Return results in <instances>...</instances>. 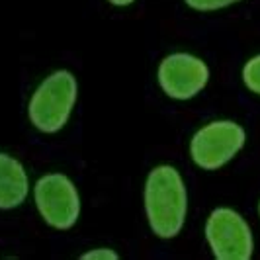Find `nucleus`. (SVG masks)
<instances>
[{"label":"nucleus","mask_w":260,"mask_h":260,"mask_svg":"<svg viewBox=\"0 0 260 260\" xmlns=\"http://www.w3.org/2000/svg\"><path fill=\"white\" fill-rule=\"evenodd\" d=\"M188 209V194L182 176L169 165L149 172L145 184V211L153 233L172 239L180 233Z\"/></svg>","instance_id":"1"},{"label":"nucleus","mask_w":260,"mask_h":260,"mask_svg":"<svg viewBox=\"0 0 260 260\" xmlns=\"http://www.w3.org/2000/svg\"><path fill=\"white\" fill-rule=\"evenodd\" d=\"M77 102V80L69 71L45 78L29 100V119L43 133H55L67 123Z\"/></svg>","instance_id":"2"},{"label":"nucleus","mask_w":260,"mask_h":260,"mask_svg":"<svg viewBox=\"0 0 260 260\" xmlns=\"http://www.w3.org/2000/svg\"><path fill=\"white\" fill-rule=\"evenodd\" d=\"M245 137V129L235 121H211L192 137V160L204 170L221 169L243 149Z\"/></svg>","instance_id":"3"},{"label":"nucleus","mask_w":260,"mask_h":260,"mask_svg":"<svg viewBox=\"0 0 260 260\" xmlns=\"http://www.w3.org/2000/svg\"><path fill=\"white\" fill-rule=\"evenodd\" d=\"M206 239L217 260H248L252 256V233L248 223L231 208L211 211L206 223Z\"/></svg>","instance_id":"4"},{"label":"nucleus","mask_w":260,"mask_h":260,"mask_svg":"<svg viewBox=\"0 0 260 260\" xmlns=\"http://www.w3.org/2000/svg\"><path fill=\"white\" fill-rule=\"evenodd\" d=\"M36 204L47 225L71 229L80 213V198L65 174H47L36 184Z\"/></svg>","instance_id":"5"},{"label":"nucleus","mask_w":260,"mask_h":260,"mask_svg":"<svg viewBox=\"0 0 260 260\" xmlns=\"http://www.w3.org/2000/svg\"><path fill=\"white\" fill-rule=\"evenodd\" d=\"M158 84L174 100H190L206 88L209 80L208 65L190 53H172L158 67Z\"/></svg>","instance_id":"6"},{"label":"nucleus","mask_w":260,"mask_h":260,"mask_svg":"<svg viewBox=\"0 0 260 260\" xmlns=\"http://www.w3.org/2000/svg\"><path fill=\"white\" fill-rule=\"evenodd\" d=\"M27 174L12 156L0 153V209L18 208L27 198Z\"/></svg>","instance_id":"7"},{"label":"nucleus","mask_w":260,"mask_h":260,"mask_svg":"<svg viewBox=\"0 0 260 260\" xmlns=\"http://www.w3.org/2000/svg\"><path fill=\"white\" fill-rule=\"evenodd\" d=\"M243 80L247 84L248 90L254 94H260V55L252 57L243 69Z\"/></svg>","instance_id":"8"},{"label":"nucleus","mask_w":260,"mask_h":260,"mask_svg":"<svg viewBox=\"0 0 260 260\" xmlns=\"http://www.w3.org/2000/svg\"><path fill=\"white\" fill-rule=\"evenodd\" d=\"M239 0H186V4L194 10H202V12H209V10H219L225 6H231Z\"/></svg>","instance_id":"9"},{"label":"nucleus","mask_w":260,"mask_h":260,"mask_svg":"<svg viewBox=\"0 0 260 260\" xmlns=\"http://www.w3.org/2000/svg\"><path fill=\"white\" fill-rule=\"evenodd\" d=\"M80 258L84 260H100V258H106V260H117V254L114 250H110V248H96V250H90V252H86V254H82Z\"/></svg>","instance_id":"10"},{"label":"nucleus","mask_w":260,"mask_h":260,"mask_svg":"<svg viewBox=\"0 0 260 260\" xmlns=\"http://www.w3.org/2000/svg\"><path fill=\"white\" fill-rule=\"evenodd\" d=\"M112 4H116V6H127V4H131L133 0H110Z\"/></svg>","instance_id":"11"},{"label":"nucleus","mask_w":260,"mask_h":260,"mask_svg":"<svg viewBox=\"0 0 260 260\" xmlns=\"http://www.w3.org/2000/svg\"><path fill=\"white\" fill-rule=\"evenodd\" d=\"M258 211H260V204H258Z\"/></svg>","instance_id":"12"}]
</instances>
